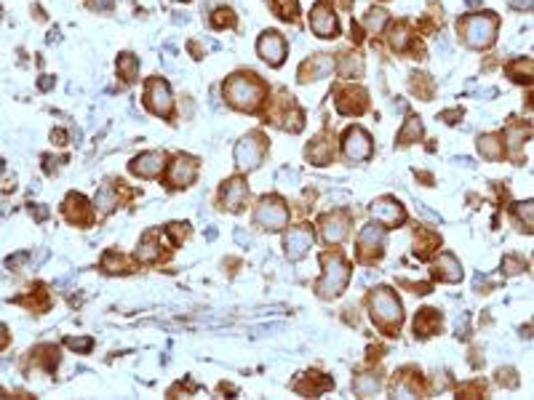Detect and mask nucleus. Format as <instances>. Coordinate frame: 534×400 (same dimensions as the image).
<instances>
[{
  "label": "nucleus",
  "mask_w": 534,
  "mask_h": 400,
  "mask_svg": "<svg viewBox=\"0 0 534 400\" xmlns=\"http://www.w3.org/2000/svg\"><path fill=\"white\" fill-rule=\"evenodd\" d=\"M224 99L235 110H243V112H257L259 105L265 102V94L267 88L259 80L254 72H238L233 75L227 83L222 86Z\"/></svg>",
  "instance_id": "1"
},
{
  "label": "nucleus",
  "mask_w": 534,
  "mask_h": 400,
  "mask_svg": "<svg viewBox=\"0 0 534 400\" xmlns=\"http://www.w3.org/2000/svg\"><path fill=\"white\" fill-rule=\"evenodd\" d=\"M369 313L372 320L385 336H396L403 323V310H401V302L390 288H377L374 294L369 296Z\"/></svg>",
  "instance_id": "2"
},
{
  "label": "nucleus",
  "mask_w": 534,
  "mask_h": 400,
  "mask_svg": "<svg viewBox=\"0 0 534 400\" xmlns=\"http://www.w3.org/2000/svg\"><path fill=\"white\" fill-rule=\"evenodd\" d=\"M324 275L315 283V291L321 299H337V296L345 291L347 280H350V264L342 259V254H324Z\"/></svg>",
  "instance_id": "3"
},
{
  "label": "nucleus",
  "mask_w": 534,
  "mask_h": 400,
  "mask_svg": "<svg viewBox=\"0 0 534 400\" xmlns=\"http://www.w3.org/2000/svg\"><path fill=\"white\" fill-rule=\"evenodd\" d=\"M497 27H500V19L494 14H473V17L460 19V24H457V30L462 33L470 49H489L497 37Z\"/></svg>",
  "instance_id": "4"
},
{
  "label": "nucleus",
  "mask_w": 534,
  "mask_h": 400,
  "mask_svg": "<svg viewBox=\"0 0 534 400\" xmlns=\"http://www.w3.org/2000/svg\"><path fill=\"white\" fill-rule=\"evenodd\" d=\"M254 222L262 229H283L286 222H289V209L286 203L278 198V195H270V198H262L259 200L257 211H254Z\"/></svg>",
  "instance_id": "5"
},
{
  "label": "nucleus",
  "mask_w": 534,
  "mask_h": 400,
  "mask_svg": "<svg viewBox=\"0 0 534 400\" xmlns=\"http://www.w3.org/2000/svg\"><path fill=\"white\" fill-rule=\"evenodd\" d=\"M267 153V141L262 134H249V137H243L238 141V147H235V163L241 166L243 171H254L259 163H262V157Z\"/></svg>",
  "instance_id": "6"
},
{
  "label": "nucleus",
  "mask_w": 534,
  "mask_h": 400,
  "mask_svg": "<svg viewBox=\"0 0 534 400\" xmlns=\"http://www.w3.org/2000/svg\"><path fill=\"white\" fill-rule=\"evenodd\" d=\"M382 248H385V229L377 225L363 227V232L358 235V259L363 264H374L382 259Z\"/></svg>",
  "instance_id": "7"
},
{
  "label": "nucleus",
  "mask_w": 534,
  "mask_h": 400,
  "mask_svg": "<svg viewBox=\"0 0 534 400\" xmlns=\"http://www.w3.org/2000/svg\"><path fill=\"white\" fill-rule=\"evenodd\" d=\"M342 150H345L347 160H369L372 157V137L363 131L361 125H350L342 134Z\"/></svg>",
  "instance_id": "8"
},
{
  "label": "nucleus",
  "mask_w": 534,
  "mask_h": 400,
  "mask_svg": "<svg viewBox=\"0 0 534 400\" xmlns=\"http://www.w3.org/2000/svg\"><path fill=\"white\" fill-rule=\"evenodd\" d=\"M144 102H147V107H150V112L169 118V115H172V107H174L169 83L160 80V78H153V80L147 83V91H144Z\"/></svg>",
  "instance_id": "9"
},
{
  "label": "nucleus",
  "mask_w": 534,
  "mask_h": 400,
  "mask_svg": "<svg viewBox=\"0 0 534 400\" xmlns=\"http://www.w3.org/2000/svg\"><path fill=\"white\" fill-rule=\"evenodd\" d=\"M257 51L270 67H281L283 59H286V40H283V35L276 33V30H267V33H262V37H259Z\"/></svg>",
  "instance_id": "10"
},
{
  "label": "nucleus",
  "mask_w": 534,
  "mask_h": 400,
  "mask_svg": "<svg viewBox=\"0 0 534 400\" xmlns=\"http://www.w3.org/2000/svg\"><path fill=\"white\" fill-rule=\"evenodd\" d=\"M372 216H374V222L385 227H396V225H403L406 222V211L403 206L398 203L396 198H390V195H385V198H377L374 203H372Z\"/></svg>",
  "instance_id": "11"
},
{
  "label": "nucleus",
  "mask_w": 534,
  "mask_h": 400,
  "mask_svg": "<svg viewBox=\"0 0 534 400\" xmlns=\"http://www.w3.org/2000/svg\"><path fill=\"white\" fill-rule=\"evenodd\" d=\"M195 176H198V160L190 155H176L169 166V187L174 190L190 187L195 182Z\"/></svg>",
  "instance_id": "12"
},
{
  "label": "nucleus",
  "mask_w": 534,
  "mask_h": 400,
  "mask_svg": "<svg viewBox=\"0 0 534 400\" xmlns=\"http://www.w3.org/2000/svg\"><path fill=\"white\" fill-rule=\"evenodd\" d=\"M283 248H286V256L292 261L302 259L308 251L312 248V227L310 225H299L286 232L283 238Z\"/></svg>",
  "instance_id": "13"
},
{
  "label": "nucleus",
  "mask_w": 534,
  "mask_h": 400,
  "mask_svg": "<svg viewBox=\"0 0 534 400\" xmlns=\"http://www.w3.org/2000/svg\"><path fill=\"white\" fill-rule=\"evenodd\" d=\"M310 30L318 37H337L340 35V24H337V17H334L331 6H326V3H315V6H312Z\"/></svg>",
  "instance_id": "14"
},
{
  "label": "nucleus",
  "mask_w": 534,
  "mask_h": 400,
  "mask_svg": "<svg viewBox=\"0 0 534 400\" xmlns=\"http://www.w3.org/2000/svg\"><path fill=\"white\" fill-rule=\"evenodd\" d=\"M350 229V211H331L321 219V235L326 243H342Z\"/></svg>",
  "instance_id": "15"
},
{
  "label": "nucleus",
  "mask_w": 534,
  "mask_h": 400,
  "mask_svg": "<svg viewBox=\"0 0 534 400\" xmlns=\"http://www.w3.org/2000/svg\"><path fill=\"white\" fill-rule=\"evenodd\" d=\"M246 195H249L246 179L233 176V179L224 182L222 190H219V203H222V209H227V211H241L243 203H246Z\"/></svg>",
  "instance_id": "16"
},
{
  "label": "nucleus",
  "mask_w": 534,
  "mask_h": 400,
  "mask_svg": "<svg viewBox=\"0 0 534 400\" xmlns=\"http://www.w3.org/2000/svg\"><path fill=\"white\" fill-rule=\"evenodd\" d=\"M62 209H65V216L72 225H91L94 222V206L88 203L81 192H69Z\"/></svg>",
  "instance_id": "17"
},
{
  "label": "nucleus",
  "mask_w": 534,
  "mask_h": 400,
  "mask_svg": "<svg viewBox=\"0 0 534 400\" xmlns=\"http://www.w3.org/2000/svg\"><path fill=\"white\" fill-rule=\"evenodd\" d=\"M128 171L139 179H156L163 171V153H142L128 163Z\"/></svg>",
  "instance_id": "18"
},
{
  "label": "nucleus",
  "mask_w": 534,
  "mask_h": 400,
  "mask_svg": "<svg viewBox=\"0 0 534 400\" xmlns=\"http://www.w3.org/2000/svg\"><path fill=\"white\" fill-rule=\"evenodd\" d=\"M334 70V59L328 53H318V56H310L302 67H299V83H308V80H321V78H328Z\"/></svg>",
  "instance_id": "19"
},
{
  "label": "nucleus",
  "mask_w": 534,
  "mask_h": 400,
  "mask_svg": "<svg viewBox=\"0 0 534 400\" xmlns=\"http://www.w3.org/2000/svg\"><path fill=\"white\" fill-rule=\"evenodd\" d=\"M369 96H366V91L363 88H342L340 94H337V110L342 112V115H361L366 112V102Z\"/></svg>",
  "instance_id": "20"
},
{
  "label": "nucleus",
  "mask_w": 534,
  "mask_h": 400,
  "mask_svg": "<svg viewBox=\"0 0 534 400\" xmlns=\"http://www.w3.org/2000/svg\"><path fill=\"white\" fill-rule=\"evenodd\" d=\"M433 278L441 280V283H460L462 280V264L457 261L454 254H441L435 261V270H433Z\"/></svg>",
  "instance_id": "21"
},
{
  "label": "nucleus",
  "mask_w": 534,
  "mask_h": 400,
  "mask_svg": "<svg viewBox=\"0 0 534 400\" xmlns=\"http://www.w3.org/2000/svg\"><path fill=\"white\" fill-rule=\"evenodd\" d=\"M438 331H441V313L438 310L425 307V310L417 313V318H414V336L428 339V336L438 333Z\"/></svg>",
  "instance_id": "22"
},
{
  "label": "nucleus",
  "mask_w": 534,
  "mask_h": 400,
  "mask_svg": "<svg viewBox=\"0 0 534 400\" xmlns=\"http://www.w3.org/2000/svg\"><path fill=\"white\" fill-rule=\"evenodd\" d=\"M438 245H441V235H438V232H433V229H417V235H414V254H417L419 259H431L433 254L438 251Z\"/></svg>",
  "instance_id": "23"
},
{
  "label": "nucleus",
  "mask_w": 534,
  "mask_h": 400,
  "mask_svg": "<svg viewBox=\"0 0 534 400\" xmlns=\"http://www.w3.org/2000/svg\"><path fill=\"white\" fill-rule=\"evenodd\" d=\"M529 134H532V125H524V123H510L508 128H505V147H510V153H513V157L516 160H521V147L526 144V139H529Z\"/></svg>",
  "instance_id": "24"
},
{
  "label": "nucleus",
  "mask_w": 534,
  "mask_h": 400,
  "mask_svg": "<svg viewBox=\"0 0 534 400\" xmlns=\"http://www.w3.org/2000/svg\"><path fill=\"white\" fill-rule=\"evenodd\" d=\"M334 387V382L328 379V376H324V374H305V379L302 382H297L294 384V390L297 392H302V395H310V398H315V395H321V392H326V390H331Z\"/></svg>",
  "instance_id": "25"
},
{
  "label": "nucleus",
  "mask_w": 534,
  "mask_h": 400,
  "mask_svg": "<svg viewBox=\"0 0 534 400\" xmlns=\"http://www.w3.org/2000/svg\"><path fill=\"white\" fill-rule=\"evenodd\" d=\"M478 155L486 157V160H502L505 155V137L502 134H486V137H478Z\"/></svg>",
  "instance_id": "26"
},
{
  "label": "nucleus",
  "mask_w": 534,
  "mask_h": 400,
  "mask_svg": "<svg viewBox=\"0 0 534 400\" xmlns=\"http://www.w3.org/2000/svg\"><path fill=\"white\" fill-rule=\"evenodd\" d=\"M305 155L312 166H328L334 160V144L328 139H315L310 141V147L305 150Z\"/></svg>",
  "instance_id": "27"
},
{
  "label": "nucleus",
  "mask_w": 534,
  "mask_h": 400,
  "mask_svg": "<svg viewBox=\"0 0 534 400\" xmlns=\"http://www.w3.org/2000/svg\"><path fill=\"white\" fill-rule=\"evenodd\" d=\"M137 259L144 261V264H150V261L160 259V243H158V232H156V229H150V232L142 238V243L137 245Z\"/></svg>",
  "instance_id": "28"
},
{
  "label": "nucleus",
  "mask_w": 534,
  "mask_h": 400,
  "mask_svg": "<svg viewBox=\"0 0 534 400\" xmlns=\"http://www.w3.org/2000/svg\"><path fill=\"white\" fill-rule=\"evenodd\" d=\"M510 216L518 225V229L524 232H534V200H524V203H516L510 209Z\"/></svg>",
  "instance_id": "29"
},
{
  "label": "nucleus",
  "mask_w": 534,
  "mask_h": 400,
  "mask_svg": "<svg viewBox=\"0 0 534 400\" xmlns=\"http://www.w3.org/2000/svg\"><path fill=\"white\" fill-rule=\"evenodd\" d=\"M508 78L513 83H534V62L532 59H516L508 64Z\"/></svg>",
  "instance_id": "30"
},
{
  "label": "nucleus",
  "mask_w": 534,
  "mask_h": 400,
  "mask_svg": "<svg viewBox=\"0 0 534 400\" xmlns=\"http://www.w3.org/2000/svg\"><path fill=\"white\" fill-rule=\"evenodd\" d=\"M419 139H422V121L412 115V118H406L401 134H398V147H409V144H414V141Z\"/></svg>",
  "instance_id": "31"
},
{
  "label": "nucleus",
  "mask_w": 534,
  "mask_h": 400,
  "mask_svg": "<svg viewBox=\"0 0 534 400\" xmlns=\"http://www.w3.org/2000/svg\"><path fill=\"white\" fill-rule=\"evenodd\" d=\"M33 355L35 365H43V371H49V374H53V368L59 365V349L53 347V345H40Z\"/></svg>",
  "instance_id": "32"
},
{
  "label": "nucleus",
  "mask_w": 534,
  "mask_h": 400,
  "mask_svg": "<svg viewBox=\"0 0 534 400\" xmlns=\"http://www.w3.org/2000/svg\"><path fill=\"white\" fill-rule=\"evenodd\" d=\"M118 75H121L126 83H134L139 75V62L134 53H121L118 59Z\"/></svg>",
  "instance_id": "33"
},
{
  "label": "nucleus",
  "mask_w": 534,
  "mask_h": 400,
  "mask_svg": "<svg viewBox=\"0 0 534 400\" xmlns=\"http://www.w3.org/2000/svg\"><path fill=\"white\" fill-rule=\"evenodd\" d=\"M121 200H118V192L112 190V187H102V190L97 192V198H94V206L99 209V214H110V211H115Z\"/></svg>",
  "instance_id": "34"
},
{
  "label": "nucleus",
  "mask_w": 534,
  "mask_h": 400,
  "mask_svg": "<svg viewBox=\"0 0 534 400\" xmlns=\"http://www.w3.org/2000/svg\"><path fill=\"white\" fill-rule=\"evenodd\" d=\"M102 270L104 272H110V275H115V272H126V259H123L115 248H110V251L102 256Z\"/></svg>",
  "instance_id": "35"
},
{
  "label": "nucleus",
  "mask_w": 534,
  "mask_h": 400,
  "mask_svg": "<svg viewBox=\"0 0 534 400\" xmlns=\"http://www.w3.org/2000/svg\"><path fill=\"white\" fill-rule=\"evenodd\" d=\"M387 11H382V8H372V11H366V17H363V24H366V30L369 33H379L385 24H387Z\"/></svg>",
  "instance_id": "36"
},
{
  "label": "nucleus",
  "mask_w": 534,
  "mask_h": 400,
  "mask_svg": "<svg viewBox=\"0 0 534 400\" xmlns=\"http://www.w3.org/2000/svg\"><path fill=\"white\" fill-rule=\"evenodd\" d=\"M353 390H356V395L369 398V395H374L379 390V379L377 376H358V379L353 382Z\"/></svg>",
  "instance_id": "37"
},
{
  "label": "nucleus",
  "mask_w": 534,
  "mask_h": 400,
  "mask_svg": "<svg viewBox=\"0 0 534 400\" xmlns=\"http://www.w3.org/2000/svg\"><path fill=\"white\" fill-rule=\"evenodd\" d=\"M481 395H486V384L481 379H473V382L457 387V398H481Z\"/></svg>",
  "instance_id": "38"
},
{
  "label": "nucleus",
  "mask_w": 534,
  "mask_h": 400,
  "mask_svg": "<svg viewBox=\"0 0 534 400\" xmlns=\"http://www.w3.org/2000/svg\"><path fill=\"white\" fill-rule=\"evenodd\" d=\"M412 91L414 94H419L425 102L433 96V80L428 75H412Z\"/></svg>",
  "instance_id": "39"
},
{
  "label": "nucleus",
  "mask_w": 534,
  "mask_h": 400,
  "mask_svg": "<svg viewBox=\"0 0 534 400\" xmlns=\"http://www.w3.org/2000/svg\"><path fill=\"white\" fill-rule=\"evenodd\" d=\"M340 72H342V78H358V75L363 72L361 59H358V56H345V59H342V67H340Z\"/></svg>",
  "instance_id": "40"
},
{
  "label": "nucleus",
  "mask_w": 534,
  "mask_h": 400,
  "mask_svg": "<svg viewBox=\"0 0 534 400\" xmlns=\"http://www.w3.org/2000/svg\"><path fill=\"white\" fill-rule=\"evenodd\" d=\"M65 345H67L69 349H75V352H91V347H94V339L91 336H67L65 339Z\"/></svg>",
  "instance_id": "41"
},
{
  "label": "nucleus",
  "mask_w": 534,
  "mask_h": 400,
  "mask_svg": "<svg viewBox=\"0 0 534 400\" xmlns=\"http://www.w3.org/2000/svg\"><path fill=\"white\" fill-rule=\"evenodd\" d=\"M17 302L19 304H30V307H40V310L49 307V296H46V291H40V288H35V294L22 296V299H17Z\"/></svg>",
  "instance_id": "42"
},
{
  "label": "nucleus",
  "mask_w": 534,
  "mask_h": 400,
  "mask_svg": "<svg viewBox=\"0 0 534 400\" xmlns=\"http://www.w3.org/2000/svg\"><path fill=\"white\" fill-rule=\"evenodd\" d=\"M524 267H526V261L521 259V256H516V254H510V256L502 259V272H505V275H518Z\"/></svg>",
  "instance_id": "43"
},
{
  "label": "nucleus",
  "mask_w": 534,
  "mask_h": 400,
  "mask_svg": "<svg viewBox=\"0 0 534 400\" xmlns=\"http://www.w3.org/2000/svg\"><path fill=\"white\" fill-rule=\"evenodd\" d=\"M278 17L281 19H294L297 17V0H273Z\"/></svg>",
  "instance_id": "44"
},
{
  "label": "nucleus",
  "mask_w": 534,
  "mask_h": 400,
  "mask_svg": "<svg viewBox=\"0 0 534 400\" xmlns=\"http://www.w3.org/2000/svg\"><path fill=\"white\" fill-rule=\"evenodd\" d=\"M497 382H500L502 387H508V390H516L518 387L516 368H500V371H497Z\"/></svg>",
  "instance_id": "45"
},
{
  "label": "nucleus",
  "mask_w": 534,
  "mask_h": 400,
  "mask_svg": "<svg viewBox=\"0 0 534 400\" xmlns=\"http://www.w3.org/2000/svg\"><path fill=\"white\" fill-rule=\"evenodd\" d=\"M390 43H393V49H396V51H403V49L409 46V30H406L403 24H398L396 30H393V37H390Z\"/></svg>",
  "instance_id": "46"
},
{
  "label": "nucleus",
  "mask_w": 534,
  "mask_h": 400,
  "mask_svg": "<svg viewBox=\"0 0 534 400\" xmlns=\"http://www.w3.org/2000/svg\"><path fill=\"white\" fill-rule=\"evenodd\" d=\"M187 232H190L187 225H179V222H174V225L166 227V235L172 238V243H174V245H179V243H182V241L187 238Z\"/></svg>",
  "instance_id": "47"
},
{
  "label": "nucleus",
  "mask_w": 534,
  "mask_h": 400,
  "mask_svg": "<svg viewBox=\"0 0 534 400\" xmlns=\"http://www.w3.org/2000/svg\"><path fill=\"white\" fill-rule=\"evenodd\" d=\"M235 24V17H233V11L230 8H219V11H214V27H233Z\"/></svg>",
  "instance_id": "48"
},
{
  "label": "nucleus",
  "mask_w": 534,
  "mask_h": 400,
  "mask_svg": "<svg viewBox=\"0 0 534 400\" xmlns=\"http://www.w3.org/2000/svg\"><path fill=\"white\" fill-rule=\"evenodd\" d=\"M297 179H299V174H297V171H289V168H283V171L278 174V182H281L283 187H289V184H297Z\"/></svg>",
  "instance_id": "49"
},
{
  "label": "nucleus",
  "mask_w": 534,
  "mask_h": 400,
  "mask_svg": "<svg viewBox=\"0 0 534 400\" xmlns=\"http://www.w3.org/2000/svg\"><path fill=\"white\" fill-rule=\"evenodd\" d=\"M30 256H33L30 251H22V254H14V256H8V259H6V264H8L11 270H17L19 264H24V261L30 259Z\"/></svg>",
  "instance_id": "50"
},
{
  "label": "nucleus",
  "mask_w": 534,
  "mask_h": 400,
  "mask_svg": "<svg viewBox=\"0 0 534 400\" xmlns=\"http://www.w3.org/2000/svg\"><path fill=\"white\" fill-rule=\"evenodd\" d=\"M30 214H33V219H35V222H46L51 211L46 209V206H30Z\"/></svg>",
  "instance_id": "51"
},
{
  "label": "nucleus",
  "mask_w": 534,
  "mask_h": 400,
  "mask_svg": "<svg viewBox=\"0 0 534 400\" xmlns=\"http://www.w3.org/2000/svg\"><path fill=\"white\" fill-rule=\"evenodd\" d=\"M86 3L94 11H112V0H86Z\"/></svg>",
  "instance_id": "52"
},
{
  "label": "nucleus",
  "mask_w": 534,
  "mask_h": 400,
  "mask_svg": "<svg viewBox=\"0 0 534 400\" xmlns=\"http://www.w3.org/2000/svg\"><path fill=\"white\" fill-rule=\"evenodd\" d=\"M51 141H53V144H59V147H62V144H67V131H62V128H53V131H51Z\"/></svg>",
  "instance_id": "53"
},
{
  "label": "nucleus",
  "mask_w": 534,
  "mask_h": 400,
  "mask_svg": "<svg viewBox=\"0 0 534 400\" xmlns=\"http://www.w3.org/2000/svg\"><path fill=\"white\" fill-rule=\"evenodd\" d=\"M457 118H462V110H447V112H441V121L447 123H457Z\"/></svg>",
  "instance_id": "54"
},
{
  "label": "nucleus",
  "mask_w": 534,
  "mask_h": 400,
  "mask_svg": "<svg viewBox=\"0 0 534 400\" xmlns=\"http://www.w3.org/2000/svg\"><path fill=\"white\" fill-rule=\"evenodd\" d=\"M43 163H46V166H43V168H46V174H53V171H56V163H65V160H62V157H59V160H53L51 155H46L43 157Z\"/></svg>",
  "instance_id": "55"
},
{
  "label": "nucleus",
  "mask_w": 534,
  "mask_h": 400,
  "mask_svg": "<svg viewBox=\"0 0 534 400\" xmlns=\"http://www.w3.org/2000/svg\"><path fill=\"white\" fill-rule=\"evenodd\" d=\"M513 8H518V11H532L534 0H513Z\"/></svg>",
  "instance_id": "56"
},
{
  "label": "nucleus",
  "mask_w": 534,
  "mask_h": 400,
  "mask_svg": "<svg viewBox=\"0 0 534 400\" xmlns=\"http://www.w3.org/2000/svg\"><path fill=\"white\" fill-rule=\"evenodd\" d=\"M51 86H53V80H51V78H49V75H43V78L37 80V88H40V91H49V88H51Z\"/></svg>",
  "instance_id": "57"
},
{
  "label": "nucleus",
  "mask_w": 534,
  "mask_h": 400,
  "mask_svg": "<svg viewBox=\"0 0 534 400\" xmlns=\"http://www.w3.org/2000/svg\"><path fill=\"white\" fill-rule=\"evenodd\" d=\"M6 345H8V329L0 323V349L6 347Z\"/></svg>",
  "instance_id": "58"
},
{
  "label": "nucleus",
  "mask_w": 534,
  "mask_h": 400,
  "mask_svg": "<svg viewBox=\"0 0 534 400\" xmlns=\"http://www.w3.org/2000/svg\"><path fill=\"white\" fill-rule=\"evenodd\" d=\"M235 241H238V243H246V245L251 243V238H249L243 229H235Z\"/></svg>",
  "instance_id": "59"
},
{
  "label": "nucleus",
  "mask_w": 534,
  "mask_h": 400,
  "mask_svg": "<svg viewBox=\"0 0 534 400\" xmlns=\"http://www.w3.org/2000/svg\"><path fill=\"white\" fill-rule=\"evenodd\" d=\"M334 3H340L342 8H350V6H353V0H334Z\"/></svg>",
  "instance_id": "60"
},
{
  "label": "nucleus",
  "mask_w": 534,
  "mask_h": 400,
  "mask_svg": "<svg viewBox=\"0 0 534 400\" xmlns=\"http://www.w3.org/2000/svg\"><path fill=\"white\" fill-rule=\"evenodd\" d=\"M521 331H526V336H532V331H534V320H532V326H526V329H521Z\"/></svg>",
  "instance_id": "61"
},
{
  "label": "nucleus",
  "mask_w": 534,
  "mask_h": 400,
  "mask_svg": "<svg viewBox=\"0 0 534 400\" xmlns=\"http://www.w3.org/2000/svg\"><path fill=\"white\" fill-rule=\"evenodd\" d=\"M3 171H6V160H0V174H3Z\"/></svg>",
  "instance_id": "62"
},
{
  "label": "nucleus",
  "mask_w": 534,
  "mask_h": 400,
  "mask_svg": "<svg viewBox=\"0 0 534 400\" xmlns=\"http://www.w3.org/2000/svg\"><path fill=\"white\" fill-rule=\"evenodd\" d=\"M0 214H3V203H0Z\"/></svg>",
  "instance_id": "63"
},
{
  "label": "nucleus",
  "mask_w": 534,
  "mask_h": 400,
  "mask_svg": "<svg viewBox=\"0 0 534 400\" xmlns=\"http://www.w3.org/2000/svg\"><path fill=\"white\" fill-rule=\"evenodd\" d=\"M185 3H187V0H185Z\"/></svg>",
  "instance_id": "64"
}]
</instances>
